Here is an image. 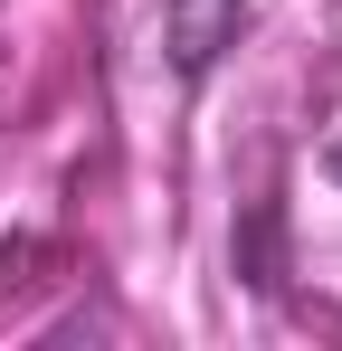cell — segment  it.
I'll return each mask as SVG.
<instances>
[{
	"label": "cell",
	"mask_w": 342,
	"mask_h": 351,
	"mask_svg": "<svg viewBox=\"0 0 342 351\" xmlns=\"http://www.w3.org/2000/svg\"><path fill=\"white\" fill-rule=\"evenodd\" d=\"M228 256H238V276H247L257 294H285V199H276V190H266V199L238 219Z\"/></svg>",
	"instance_id": "2"
},
{
	"label": "cell",
	"mask_w": 342,
	"mask_h": 351,
	"mask_svg": "<svg viewBox=\"0 0 342 351\" xmlns=\"http://www.w3.org/2000/svg\"><path fill=\"white\" fill-rule=\"evenodd\" d=\"M238 38H247V0H162V66L181 86H209Z\"/></svg>",
	"instance_id": "1"
},
{
	"label": "cell",
	"mask_w": 342,
	"mask_h": 351,
	"mask_svg": "<svg viewBox=\"0 0 342 351\" xmlns=\"http://www.w3.org/2000/svg\"><path fill=\"white\" fill-rule=\"evenodd\" d=\"M323 171H333V180H342V143H333V162H323Z\"/></svg>",
	"instance_id": "3"
}]
</instances>
